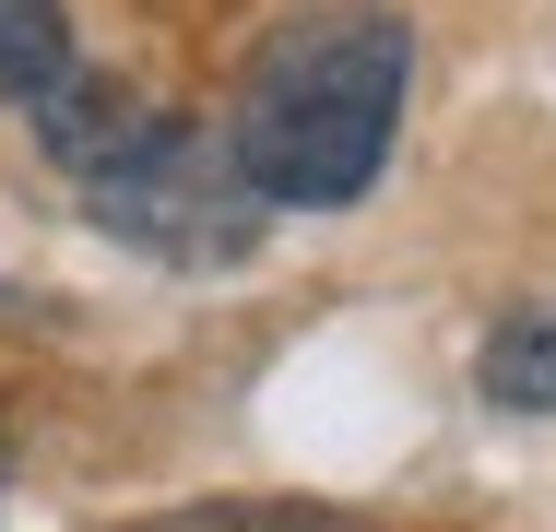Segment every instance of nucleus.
Returning <instances> with one entry per match:
<instances>
[{
	"mask_svg": "<svg viewBox=\"0 0 556 532\" xmlns=\"http://www.w3.org/2000/svg\"><path fill=\"white\" fill-rule=\"evenodd\" d=\"M403 96H415V24L391 0H343V12H296L261 36V60L237 72L225 142L237 178L273 213H343L379 190L391 142H403Z\"/></svg>",
	"mask_w": 556,
	"mask_h": 532,
	"instance_id": "nucleus-1",
	"label": "nucleus"
},
{
	"mask_svg": "<svg viewBox=\"0 0 556 532\" xmlns=\"http://www.w3.org/2000/svg\"><path fill=\"white\" fill-rule=\"evenodd\" d=\"M84 213L108 237H130V249H154V261H237L273 202L237 178V142L225 130H190V118L142 106L118 130V154L84 166Z\"/></svg>",
	"mask_w": 556,
	"mask_h": 532,
	"instance_id": "nucleus-2",
	"label": "nucleus"
},
{
	"mask_svg": "<svg viewBox=\"0 0 556 532\" xmlns=\"http://www.w3.org/2000/svg\"><path fill=\"white\" fill-rule=\"evenodd\" d=\"M473 391L497 415H556V308H509L473 355Z\"/></svg>",
	"mask_w": 556,
	"mask_h": 532,
	"instance_id": "nucleus-3",
	"label": "nucleus"
},
{
	"mask_svg": "<svg viewBox=\"0 0 556 532\" xmlns=\"http://www.w3.org/2000/svg\"><path fill=\"white\" fill-rule=\"evenodd\" d=\"M72 72H84L72 12L60 0H0V106H48Z\"/></svg>",
	"mask_w": 556,
	"mask_h": 532,
	"instance_id": "nucleus-4",
	"label": "nucleus"
},
{
	"mask_svg": "<svg viewBox=\"0 0 556 532\" xmlns=\"http://www.w3.org/2000/svg\"><path fill=\"white\" fill-rule=\"evenodd\" d=\"M0 485H12V461H0Z\"/></svg>",
	"mask_w": 556,
	"mask_h": 532,
	"instance_id": "nucleus-5",
	"label": "nucleus"
}]
</instances>
